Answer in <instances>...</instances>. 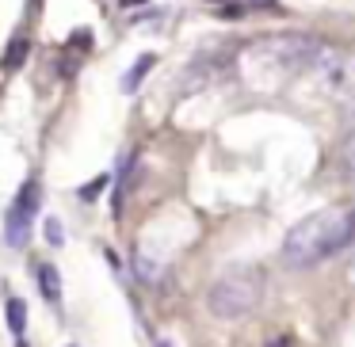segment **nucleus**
Here are the masks:
<instances>
[{"instance_id":"nucleus-1","label":"nucleus","mask_w":355,"mask_h":347,"mask_svg":"<svg viewBox=\"0 0 355 347\" xmlns=\"http://www.w3.org/2000/svg\"><path fill=\"white\" fill-rule=\"evenodd\" d=\"M355 240V210H321L309 214L286 233L283 240V263L294 271H306L313 263L336 256Z\"/></svg>"},{"instance_id":"nucleus-2","label":"nucleus","mask_w":355,"mask_h":347,"mask_svg":"<svg viewBox=\"0 0 355 347\" xmlns=\"http://www.w3.org/2000/svg\"><path fill=\"white\" fill-rule=\"evenodd\" d=\"M260 294H263V275L252 267H237V271H225L207 294V309L218 317V321H241L248 317L256 305H260Z\"/></svg>"},{"instance_id":"nucleus-3","label":"nucleus","mask_w":355,"mask_h":347,"mask_svg":"<svg viewBox=\"0 0 355 347\" xmlns=\"http://www.w3.org/2000/svg\"><path fill=\"white\" fill-rule=\"evenodd\" d=\"M271 50H275V62H283L286 69H302L317 57V42L309 35H279Z\"/></svg>"},{"instance_id":"nucleus-4","label":"nucleus","mask_w":355,"mask_h":347,"mask_svg":"<svg viewBox=\"0 0 355 347\" xmlns=\"http://www.w3.org/2000/svg\"><path fill=\"white\" fill-rule=\"evenodd\" d=\"M4 237H8L12 248H24L27 240H31V214L19 206L8 210V217H4Z\"/></svg>"},{"instance_id":"nucleus-5","label":"nucleus","mask_w":355,"mask_h":347,"mask_svg":"<svg viewBox=\"0 0 355 347\" xmlns=\"http://www.w3.org/2000/svg\"><path fill=\"white\" fill-rule=\"evenodd\" d=\"M39 286L46 301H62V275H58L54 263H39Z\"/></svg>"},{"instance_id":"nucleus-6","label":"nucleus","mask_w":355,"mask_h":347,"mask_svg":"<svg viewBox=\"0 0 355 347\" xmlns=\"http://www.w3.org/2000/svg\"><path fill=\"white\" fill-rule=\"evenodd\" d=\"M153 65H157V57H153V54H141L138 62L130 65V73L123 77V92H138V84L149 77V69H153Z\"/></svg>"},{"instance_id":"nucleus-7","label":"nucleus","mask_w":355,"mask_h":347,"mask_svg":"<svg viewBox=\"0 0 355 347\" xmlns=\"http://www.w3.org/2000/svg\"><path fill=\"white\" fill-rule=\"evenodd\" d=\"M8 328L16 332V336H24V328H27V305L19 298H8Z\"/></svg>"},{"instance_id":"nucleus-8","label":"nucleus","mask_w":355,"mask_h":347,"mask_svg":"<svg viewBox=\"0 0 355 347\" xmlns=\"http://www.w3.org/2000/svg\"><path fill=\"white\" fill-rule=\"evenodd\" d=\"M27 54H31V42H27V39H12L8 42V54H4V65H8V69H19V65L27 62Z\"/></svg>"},{"instance_id":"nucleus-9","label":"nucleus","mask_w":355,"mask_h":347,"mask_svg":"<svg viewBox=\"0 0 355 347\" xmlns=\"http://www.w3.org/2000/svg\"><path fill=\"white\" fill-rule=\"evenodd\" d=\"M134 271H138L141 283H157V275H161V267H157L146 252H134Z\"/></svg>"},{"instance_id":"nucleus-10","label":"nucleus","mask_w":355,"mask_h":347,"mask_svg":"<svg viewBox=\"0 0 355 347\" xmlns=\"http://www.w3.org/2000/svg\"><path fill=\"white\" fill-rule=\"evenodd\" d=\"M340 161H344V172H347V179L355 184V134L344 141V149H340Z\"/></svg>"},{"instance_id":"nucleus-11","label":"nucleus","mask_w":355,"mask_h":347,"mask_svg":"<svg viewBox=\"0 0 355 347\" xmlns=\"http://www.w3.org/2000/svg\"><path fill=\"white\" fill-rule=\"evenodd\" d=\"M46 240H50L54 248L65 244V229H62V222H58V217H46Z\"/></svg>"},{"instance_id":"nucleus-12","label":"nucleus","mask_w":355,"mask_h":347,"mask_svg":"<svg viewBox=\"0 0 355 347\" xmlns=\"http://www.w3.org/2000/svg\"><path fill=\"white\" fill-rule=\"evenodd\" d=\"M103 187H107V176H96V179H92V184H88V187H80V199H85V202L100 199V191H103Z\"/></svg>"},{"instance_id":"nucleus-13","label":"nucleus","mask_w":355,"mask_h":347,"mask_svg":"<svg viewBox=\"0 0 355 347\" xmlns=\"http://www.w3.org/2000/svg\"><path fill=\"white\" fill-rule=\"evenodd\" d=\"M73 46H77V50H88V46H92V35H88V31L73 35Z\"/></svg>"},{"instance_id":"nucleus-14","label":"nucleus","mask_w":355,"mask_h":347,"mask_svg":"<svg viewBox=\"0 0 355 347\" xmlns=\"http://www.w3.org/2000/svg\"><path fill=\"white\" fill-rule=\"evenodd\" d=\"M123 8H138V4H146V0H119Z\"/></svg>"},{"instance_id":"nucleus-15","label":"nucleus","mask_w":355,"mask_h":347,"mask_svg":"<svg viewBox=\"0 0 355 347\" xmlns=\"http://www.w3.org/2000/svg\"><path fill=\"white\" fill-rule=\"evenodd\" d=\"M271 347H291V339L283 336V339H275V344H271Z\"/></svg>"},{"instance_id":"nucleus-16","label":"nucleus","mask_w":355,"mask_h":347,"mask_svg":"<svg viewBox=\"0 0 355 347\" xmlns=\"http://www.w3.org/2000/svg\"><path fill=\"white\" fill-rule=\"evenodd\" d=\"M19 347H27V344H24V339H19Z\"/></svg>"},{"instance_id":"nucleus-17","label":"nucleus","mask_w":355,"mask_h":347,"mask_svg":"<svg viewBox=\"0 0 355 347\" xmlns=\"http://www.w3.org/2000/svg\"><path fill=\"white\" fill-rule=\"evenodd\" d=\"M161 347H168V344H161Z\"/></svg>"}]
</instances>
